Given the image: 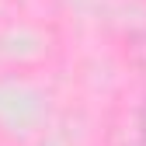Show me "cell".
<instances>
[{
	"instance_id": "2",
	"label": "cell",
	"mask_w": 146,
	"mask_h": 146,
	"mask_svg": "<svg viewBox=\"0 0 146 146\" xmlns=\"http://www.w3.org/2000/svg\"><path fill=\"white\" fill-rule=\"evenodd\" d=\"M139 139H143V146H146V98H143V104H139Z\"/></svg>"
},
{
	"instance_id": "1",
	"label": "cell",
	"mask_w": 146,
	"mask_h": 146,
	"mask_svg": "<svg viewBox=\"0 0 146 146\" xmlns=\"http://www.w3.org/2000/svg\"><path fill=\"white\" fill-rule=\"evenodd\" d=\"M125 56H129V63L136 70L146 73V25L136 28V31H129V38H125Z\"/></svg>"
}]
</instances>
